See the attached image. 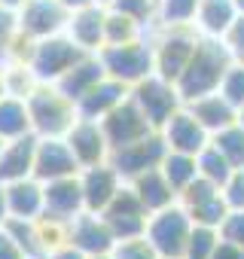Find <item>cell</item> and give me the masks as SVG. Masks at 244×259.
<instances>
[{"label": "cell", "instance_id": "cell-37", "mask_svg": "<svg viewBox=\"0 0 244 259\" xmlns=\"http://www.w3.org/2000/svg\"><path fill=\"white\" fill-rule=\"evenodd\" d=\"M235 110H241L244 107V61H232L229 64V70L223 73V79H220V89H217Z\"/></svg>", "mask_w": 244, "mask_h": 259}, {"label": "cell", "instance_id": "cell-15", "mask_svg": "<svg viewBox=\"0 0 244 259\" xmlns=\"http://www.w3.org/2000/svg\"><path fill=\"white\" fill-rule=\"evenodd\" d=\"M122 180L116 174V168L110 162H101V165H89V168H79V186H83V201H86V210L92 213H104V207L116 198V192L122 189Z\"/></svg>", "mask_w": 244, "mask_h": 259}, {"label": "cell", "instance_id": "cell-1", "mask_svg": "<svg viewBox=\"0 0 244 259\" xmlns=\"http://www.w3.org/2000/svg\"><path fill=\"white\" fill-rule=\"evenodd\" d=\"M232 61H235V55L229 52V46L223 40L201 37L198 46H195V52H192V58H189V64L183 67V73L174 82L177 92H180V98H183V104L186 101H195L201 95L217 92L220 89V79H223V73L229 70Z\"/></svg>", "mask_w": 244, "mask_h": 259}, {"label": "cell", "instance_id": "cell-13", "mask_svg": "<svg viewBox=\"0 0 244 259\" xmlns=\"http://www.w3.org/2000/svg\"><path fill=\"white\" fill-rule=\"evenodd\" d=\"M79 174V162L73 150L67 147L64 138H37L34 150V177L40 183L58 180V177H73Z\"/></svg>", "mask_w": 244, "mask_h": 259}, {"label": "cell", "instance_id": "cell-47", "mask_svg": "<svg viewBox=\"0 0 244 259\" xmlns=\"http://www.w3.org/2000/svg\"><path fill=\"white\" fill-rule=\"evenodd\" d=\"M58 4H61L64 10H70V13H73V10H79V7H86V4H92V0H58Z\"/></svg>", "mask_w": 244, "mask_h": 259}, {"label": "cell", "instance_id": "cell-39", "mask_svg": "<svg viewBox=\"0 0 244 259\" xmlns=\"http://www.w3.org/2000/svg\"><path fill=\"white\" fill-rule=\"evenodd\" d=\"M220 195L229 210H244V168H235L229 180L220 186Z\"/></svg>", "mask_w": 244, "mask_h": 259}, {"label": "cell", "instance_id": "cell-7", "mask_svg": "<svg viewBox=\"0 0 244 259\" xmlns=\"http://www.w3.org/2000/svg\"><path fill=\"white\" fill-rule=\"evenodd\" d=\"M129 95H132V101L141 107V113L147 116V122L156 128V132L183 107V98H180L177 85H174L171 79H162L159 73H150L147 79L135 82V85L129 89Z\"/></svg>", "mask_w": 244, "mask_h": 259}, {"label": "cell", "instance_id": "cell-26", "mask_svg": "<svg viewBox=\"0 0 244 259\" xmlns=\"http://www.w3.org/2000/svg\"><path fill=\"white\" fill-rule=\"evenodd\" d=\"M235 19H238L235 0H201L192 28H195L201 37H217V40H223V34L229 31V25H232Z\"/></svg>", "mask_w": 244, "mask_h": 259}, {"label": "cell", "instance_id": "cell-17", "mask_svg": "<svg viewBox=\"0 0 244 259\" xmlns=\"http://www.w3.org/2000/svg\"><path fill=\"white\" fill-rule=\"evenodd\" d=\"M64 141H67V147L73 150L79 168L101 165V162L110 159V144H107V138H104L101 122H95V119H76L73 128L64 135Z\"/></svg>", "mask_w": 244, "mask_h": 259}, {"label": "cell", "instance_id": "cell-50", "mask_svg": "<svg viewBox=\"0 0 244 259\" xmlns=\"http://www.w3.org/2000/svg\"><path fill=\"white\" fill-rule=\"evenodd\" d=\"M235 10H238V16H244V0H235Z\"/></svg>", "mask_w": 244, "mask_h": 259}, {"label": "cell", "instance_id": "cell-54", "mask_svg": "<svg viewBox=\"0 0 244 259\" xmlns=\"http://www.w3.org/2000/svg\"><path fill=\"white\" fill-rule=\"evenodd\" d=\"M4 144H7V141H0V150H4Z\"/></svg>", "mask_w": 244, "mask_h": 259}, {"label": "cell", "instance_id": "cell-49", "mask_svg": "<svg viewBox=\"0 0 244 259\" xmlns=\"http://www.w3.org/2000/svg\"><path fill=\"white\" fill-rule=\"evenodd\" d=\"M7 95V76H4V64H0V98Z\"/></svg>", "mask_w": 244, "mask_h": 259}, {"label": "cell", "instance_id": "cell-48", "mask_svg": "<svg viewBox=\"0 0 244 259\" xmlns=\"http://www.w3.org/2000/svg\"><path fill=\"white\" fill-rule=\"evenodd\" d=\"M0 7H4V10H13V13H19V10L25 7V0H0Z\"/></svg>", "mask_w": 244, "mask_h": 259}, {"label": "cell", "instance_id": "cell-34", "mask_svg": "<svg viewBox=\"0 0 244 259\" xmlns=\"http://www.w3.org/2000/svg\"><path fill=\"white\" fill-rule=\"evenodd\" d=\"M217 244H220V229H214V226H195L192 223L183 259H211Z\"/></svg>", "mask_w": 244, "mask_h": 259}, {"label": "cell", "instance_id": "cell-6", "mask_svg": "<svg viewBox=\"0 0 244 259\" xmlns=\"http://www.w3.org/2000/svg\"><path fill=\"white\" fill-rule=\"evenodd\" d=\"M83 55H89V52L79 49L67 34H55V37H46V40H37L34 43V52L28 58V67L34 70V76L40 82L55 85Z\"/></svg>", "mask_w": 244, "mask_h": 259}, {"label": "cell", "instance_id": "cell-28", "mask_svg": "<svg viewBox=\"0 0 244 259\" xmlns=\"http://www.w3.org/2000/svg\"><path fill=\"white\" fill-rule=\"evenodd\" d=\"M4 229H7V232L13 235V241L22 247L25 259H49V250H46V244H43V238H40L37 220H16V217H10Z\"/></svg>", "mask_w": 244, "mask_h": 259}, {"label": "cell", "instance_id": "cell-25", "mask_svg": "<svg viewBox=\"0 0 244 259\" xmlns=\"http://www.w3.org/2000/svg\"><path fill=\"white\" fill-rule=\"evenodd\" d=\"M104 76H107V73H104L101 58H98L95 52H89V55H83V58H79V61H76V64H73V67H70V70H67L55 85H58V89H61V92L76 104V101H79L92 85H98Z\"/></svg>", "mask_w": 244, "mask_h": 259}, {"label": "cell", "instance_id": "cell-42", "mask_svg": "<svg viewBox=\"0 0 244 259\" xmlns=\"http://www.w3.org/2000/svg\"><path fill=\"white\" fill-rule=\"evenodd\" d=\"M223 43L229 46V52H232L235 58L244 55V16H238V19L229 25V31L223 34Z\"/></svg>", "mask_w": 244, "mask_h": 259}, {"label": "cell", "instance_id": "cell-23", "mask_svg": "<svg viewBox=\"0 0 244 259\" xmlns=\"http://www.w3.org/2000/svg\"><path fill=\"white\" fill-rule=\"evenodd\" d=\"M183 107L198 119V125L205 128L208 135H217L220 128L238 122V110H235L220 92H211V95H201V98H195V101H186Z\"/></svg>", "mask_w": 244, "mask_h": 259}, {"label": "cell", "instance_id": "cell-20", "mask_svg": "<svg viewBox=\"0 0 244 259\" xmlns=\"http://www.w3.org/2000/svg\"><path fill=\"white\" fill-rule=\"evenodd\" d=\"M34 150H37V135L7 141L4 150H0V183L7 186V183L34 177Z\"/></svg>", "mask_w": 244, "mask_h": 259}, {"label": "cell", "instance_id": "cell-16", "mask_svg": "<svg viewBox=\"0 0 244 259\" xmlns=\"http://www.w3.org/2000/svg\"><path fill=\"white\" fill-rule=\"evenodd\" d=\"M159 135L165 138V147H168V150L186 153V156H198V153L211 144V135L198 125V119H195L186 107H180V110L159 128Z\"/></svg>", "mask_w": 244, "mask_h": 259}, {"label": "cell", "instance_id": "cell-46", "mask_svg": "<svg viewBox=\"0 0 244 259\" xmlns=\"http://www.w3.org/2000/svg\"><path fill=\"white\" fill-rule=\"evenodd\" d=\"M7 220H10V207H7V189H4V183H0V229L7 226Z\"/></svg>", "mask_w": 244, "mask_h": 259}, {"label": "cell", "instance_id": "cell-51", "mask_svg": "<svg viewBox=\"0 0 244 259\" xmlns=\"http://www.w3.org/2000/svg\"><path fill=\"white\" fill-rule=\"evenodd\" d=\"M92 4H98V7H104V10H107V7L113 4V0H92Z\"/></svg>", "mask_w": 244, "mask_h": 259}, {"label": "cell", "instance_id": "cell-24", "mask_svg": "<svg viewBox=\"0 0 244 259\" xmlns=\"http://www.w3.org/2000/svg\"><path fill=\"white\" fill-rule=\"evenodd\" d=\"M126 183L135 189V195L141 198V204L147 207V213H156V210H162V207H168V204L177 201L174 186L165 180V174L159 168H150V171L138 174L135 180H126Z\"/></svg>", "mask_w": 244, "mask_h": 259}, {"label": "cell", "instance_id": "cell-53", "mask_svg": "<svg viewBox=\"0 0 244 259\" xmlns=\"http://www.w3.org/2000/svg\"><path fill=\"white\" fill-rule=\"evenodd\" d=\"M238 122H241V125H244V107H241V110H238Z\"/></svg>", "mask_w": 244, "mask_h": 259}, {"label": "cell", "instance_id": "cell-4", "mask_svg": "<svg viewBox=\"0 0 244 259\" xmlns=\"http://www.w3.org/2000/svg\"><path fill=\"white\" fill-rule=\"evenodd\" d=\"M101 64H104V73L122 85H135L141 79H147L153 73V43H150V34L141 37V40H132V43H119V46H104L98 52Z\"/></svg>", "mask_w": 244, "mask_h": 259}, {"label": "cell", "instance_id": "cell-41", "mask_svg": "<svg viewBox=\"0 0 244 259\" xmlns=\"http://www.w3.org/2000/svg\"><path fill=\"white\" fill-rule=\"evenodd\" d=\"M220 238L238 244L244 250V210H229L220 223Z\"/></svg>", "mask_w": 244, "mask_h": 259}, {"label": "cell", "instance_id": "cell-52", "mask_svg": "<svg viewBox=\"0 0 244 259\" xmlns=\"http://www.w3.org/2000/svg\"><path fill=\"white\" fill-rule=\"evenodd\" d=\"M89 259H113V253H101V256H89Z\"/></svg>", "mask_w": 244, "mask_h": 259}, {"label": "cell", "instance_id": "cell-29", "mask_svg": "<svg viewBox=\"0 0 244 259\" xmlns=\"http://www.w3.org/2000/svg\"><path fill=\"white\" fill-rule=\"evenodd\" d=\"M201 0H156V28H192Z\"/></svg>", "mask_w": 244, "mask_h": 259}, {"label": "cell", "instance_id": "cell-44", "mask_svg": "<svg viewBox=\"0 0 244 259\" xmlns=\"http://www.w3.org/2000/svg\"><path fill=\"white\" fill-rule=\"evenodd\" d=\"M211 259H244V250H241L238 244L220 238V244L214 247V256H211Z\"/></svg>", "mask_w": 244, "mask_h": 259}, {"label": "cell", "instance_id": "cell-27", "mask_svg": "<svg viewBox=\"0 0 244 259\" xmlns=\"http://www.w3.org/2000/svg\"><path fill=\"white\" fill-rule=\"evenodd\" d=\"M25 135H34L25 98L4 95L0 98V141H16V138H25Z\"/></svg>", "mask_w": 244, "mask_h": 259}, {"label": "cell", "instance_id": "cell-2", "mask_svg": "<svg viewBox=\"0 0 244 259\" xmlns=\"http://www.w3.org/2000/svg\"><path fill=\"white\" fill-rule=\"evenodd\" d=\"M25 104L31 116V132L37 138H64L73 128V122L79 119L76 104L58 85H49V82H40L25 98Z\"/></svg>", "mask_w": 244, "mask_h": 259}, {"label": "cell", "instance_id": "cell-38", "mask_svg": "<svg viewBox=\"0 0 244 259\" xmlns=\"http://www.w3.org/2000/svg\"><path fill=\"white\" fill-rule=\"evenodd\" d=\"M110 253H113V259H159V253L153 250V244L147 241V235L116 241Z\"/></svg>", "mask_w": 244, "mask_h": 259}, {"label": "cell", "instance_id": "cell-19", "mask_svg": "<svg viewBox=\"0 0 244 259\" xmlns=\"http://www.w3.org/2000/svg\"><path fill=\"white\" fill-rule=\"evenodd\" d=\"M104 13H107V10L98 7V4H86V7L73 10L70 19H67L64 34H67L79 49L98 55V52L104 49Z\"/></svg>", "mask_w": 244, "mask_h": 259}, {"label": "cell", "instance_id": "cell-11", "mask_svg": "<svg viewBox=\"0 0 244 259\" xmlns=\"http://www.w3.org/2000/svg\"><path fill=\"white\" fill-rule=\"evenodd\" d=\"M70 19V10H64L58 0H25V7L16 13L19 34L31 40H46L55 34H64Z\"/></svg>", "mask_w": 244, "mask_h": 259}, {"label": "cell", "instance_id": "cell-55", "mask_svg": "<svg viewBox=\"0 0 244 259\" xmlns=\"http://www.w3.org/2000/svg\"><path fill=\"white\" fill-rule=\"evenodd\" d=\"M238 61H244V55H241V58H238Z\"/></svg>", "mask_w": 244, "mask_h": 259}, {"label": "cell", "instance_id": "cell-43", "mask_svg": "<svg viewBox=\"0 0 244 259\" xmlns=\"http://www.w3.org/2000/svg\"><path fill=\"white\" fill-rule=\"evenodd\" d=\"M0 259H25L22 247L13 241V235L7 229H0Z\"/></svg>", "mask_w": 244, "mask_h": 259}, {"label": "cell", "instance_id": "cell-3", "mask_svg": "<svg viewBox=\"0 0 244 259\" xmlns=\"http://www.w3.org/2000/svg\"><path fill=\"white\" fill-rule=\"evenodd\" d=\"M201 34L195 28H153L150 43H153V73L162 79L177 82L183 67L189 64Z\"/></svg>", "mask_w": 244, "mask_h": 259}, {"label": "cell", "instance_id": "cell-5", "mask_svg": "<svg viewBox=\"0 0 244 259\" xmlns=\"http://www.w3.org/2000/svg\"><path fill=\"white\" fill-rule=\"evenodd\" d=\"M192 232V220L189 213L174 201L156 213H150L147 220V241L153 244V250L159 253V259H183L186 241Z\"/></svg>", "mask_w": 244, "mask_h": 259}, {"label": "cell", "instance_id": "cell-9", "mask_svg": "<svg viewBox=\"0 0 244 259\" xmlns=\"http://www.w3.org/2000/svg\"><path fill=\"white\" fill-rule=\"evenodd\" d=\"M101 217L107 220V226H110V232H113L116 241L144 235V232H147V220H150L147 207L141 204V198L135 195V189H132L129 183H122V189H119L116 198L104 207Z\"/></svg>", "mask_w": 244, "mask_h": 259}, {"label": "cell", "instance_id": "cell-30", "mask_svg": "<svg viewBox=\"0 0 244 259\" xmlns=\"http://www.w3.org/2000/svg\"><path fill=\"white\" fill-rule=\"evenodd\" d=\"M159 171L165 174V180L174 186V192L180 195V189H186L195 177H198V165H195V156H186V153H174L168 150Z\"/></svg>", "mask_w": 244, "mask_h": 259}, {"label": "cell", "instance_id": "cell-31", "mask_svg": "<svg viewBox=\"0 0 244 259\" xmlns=\"http://www.w3.org/2000/svg\"><path fill=\"white\" fill-rule=\"evenodd\" d=\"M147 37V31L132 22L129 16H122L116 10H107L104 13V46H119V43H132V40H141Z\"/></svg>", "mask_w": 244, "mask_h": 259}, {"label": "cell", "instance_id": "cell-32", "mask_svg": "<svg viewBox=\"0 0 244 259\" xmlns=\"http://www.w3.org/2000/svg\"><path fill=\"white\" fill-rule=\"evenodd\" d=\"M211 144L229 159L232 168H244V125L232 122L226 128H220L217 135H211Z\"/></svg>", "mask_w": 244, "mask_h": 259}, {"label": "cell", "instance_id": "cell-33", "mask_svg": "<svg viewBox=\"0 0 244 259\" xmlns=\"http://www.w3.org/2000/svg\"><path fill=\"white\" fill-rule=\"evenodd\" d=\"M195 165H198V177H205V180L214 183V186H223V183L229 180V174L235 171V168L229 165V159H226L214 144H208V147L195 156Z\"/></svg>", "mask_w": 244, "mask_h": 259}, {"label": "cell", "instance_id": "cell-36", "mask_svg": "<svg viewBox=\"0 0 244 259\" xmlns=\"http://www.w3.org/2000/svg\"><path fill=\"white\" fill-rule=\"evenodd\" d=\"M4 76H7V95H16V98H28L40 85L34 70L28 64H19V61H7L4 64Z\"/></svg>", "mask_w": 244, "mask_h": 259}, {"label": "cell", "instance_id": "cell-10", "mask_svg": "<svg viewBox=\"0 0 244 259\" xmlns=\"http://www.w3.org/2000/svg\"><path fill=\"white\" fill-rule=\"evenodd\" d=\"M177 204L189 213V220L195 226H214V229H220L223 217L229 213V207H226V201L220 195V186L208 183L205 177H195L186 189H180Z\"/></svg>", "mask_w": 244, "mask_h": 259}, {"label": "cell", "instance_id": "cell-14", "mask_svg": "<svg viewBox=\"0 0 244 259\" xmlns=\"http://www.w3.org/2000/svg\"><path fill=\"white\" fill-rule=\"evenodd\" d=\"M67 244H73L86 256H101V253L113 250L116 238H113V232H110V226L101 213L83 210L79 217H73L67 223Z\"/></svg>", "mask_w": 244, "mask_h": 259}, {"label": "cell", "instance_id": "cell-18", "mask_svg": "<svg viewBox=\"0 0 244 259\" xmlns=\"http://www.w3.org/2000/svg\"><path fill=\"white\" fill-rule=\"evenodd\" d=\"M43 201H46V210H43L46 217L64 220V223H70L73 217H79V213L86 210L79 174H73V177H58V180L43 183Z\"/></svg>", "mask_w": 244, "mask_h": 259}, {"label": "cell", "instance_id": "cell-45", "mask_svg": "<svg viewBox=\"0 0 244 259\" xmlns=\"http://www.w3.org/2000/svg\"><path fill=\"white\" fill-rule=\"evenodd\" d=\"M49 259H89L83 250H76L73 244H61V247H55L52 253H49Z\"/></svg>", "mask_w": 244, "mask_h": 259}, {"label": "cell", "instance_id": "cell-12", "mask_svg": "<svg viewBox=\"0 0 244 259\" xmlns=\"http://www.w3.org/2000/svg\"><path fill=\"white\" fill-rule=\"evenodd\" d=\"M101 128H104V138H107L110 150H119V147H126V144H135V141L147 138L150 132H156V128L147 122V116L141 113V107L132 101V95L101 119Z\"/></svg>", "mask_w": 244, "mask_h": 259}, {"label": "cell", "instance_id": "cell-21", "mask_svg": "<svg viewBox=\"0 0 244 259\" xmlns=\"http://www.w3.org/2000/svg\"><path fill=\"white\" fill-rule=\"evenodd\" d=\"M126 98H129V85H122V82L104 76L98 85H92V89L76 101V116H79V119H95V122H101L113 107H119Z\"/></svg>", "mask_w": 244, "mask_h": 259}, {"label": "cell", "instance_id": "cell-35", "mask_svg": "<svg viewBox=\"0 0 244 259\" xmlns=\"http://www.w3.org/2000/svg\"><path fill=\"white\" fill-rule=\"evenodd\" d=\"M107 10H116L122 16H129L132 22H138L147 34L156 28V0H113Z\"/></svg>", "mask_w": 244, "mask_h": 259}, {"label": "cell", "instance_id": "cell-8", "mask_svg": "<svg viewBox=\"0 0 244 259\" xmlns=\"http://www.w3.org/2000/svg\"><path fill=\"white\" fill-rule=\"evenodd\" d=\"M168 147H165V138L159 132H150L147 138L135 141V144H126L119 150H110V165L116 168V174L122 180H135L138 174L150 171V168H159L162 159H165Z\"/></svg>", "mask_w": 244, "mask_h": 259}, {"label": "cell", "instance_id": "cell-22", "mask_svg": "<svg viewBox=\"0 0 244 259\" xmlns=\"http://www.w3.org/2000/svg\"><path fill=\"white\" fill-rule=\"evenodd\" d=\"M7 207H10V217L16 220H40L43 210H46V201H43V183L37 177H25V180H16V183H7Z\"/></svg>", "mask_w": 244, "mask_h": 259}, {"label": "cell", "instance_id": "cell-40", "mask_svg": "<svg viewBox=\"0 0 244 259\" xmlns=\"http://www.w3.org/2000/svg\"><path fill=\"white\" fill-rule=\"evenodd\" d=\"M19 34V22H16V13L13 10H4L0 7V64L10 58V46Z\"/></svg>", "mask_w": 244, "mask_h": 259}]
</instances>
